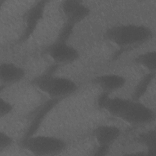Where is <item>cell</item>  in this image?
Here are the masks:
<instances>
[{"label": "cell", "instance_id": "6da1fadb", "mask_svg": "<svg viewBox=\"0 0 156 156\" xmlns=\"http://www.w3.org/2000/svg\"><path fill=\"white\" fill-rule=\"evenodd\" d=\"M153 37L152 30L143 24H122L108 28L105 33L106 40L121 48L142 44Z\"/></svg>", "mask_w": 156, "mask_h": 156}, {"label": "cell", "instance_id": "7a4b0ae2", "mask_svg": "<svg viewBox=\"0 0 156 156\" xmlns=\"http://www.w3.org/2000/svg\"><path fill=\"white\" fill-rule=\"evenodd\" d=\"M57 66L54 65L49 67L44 73L34 78L31 83L51 98L62 99L75 93L78 86L69 78L54 75Z\"/></svg>", "mask_w": 156, "mask_h": 156}, {"label": "cell", "instance_id": "3957f363", "mask_svg": "<svg viewBox=\"0 0 156 156\" xmlns=\"http://www.w3.org/2000/svg\"><path fill=\"white\" fill-rule=\"evenodd\" d=\"M21 146L33 155L44 156L60 154L66 149V143L57 136L33 135L23 138Z\"/></svg>", "mask_w": 156, "mask_h": 156}, {"label": "cell", "instance_id": "277c9868", "mask_svg": "<svg viewBox=\"0 0 156 156\" xmlns=\"http://www.w3.org/2000/svg\"><path fill=\"white\" fill-rule=\"evenodd\" d=\"M119 118L133 125L147 124L155 121V112L140 101H134L131 99Z\"/></svg>", "mask_w": 156, "mask_h": 156}, {"label": "cell", "instance_id": "5b68a950", "mask_svg": "<svg viewBox=\"0 0 156 156\" xmlns=\"http://www.w3.org/2000/svg\"><path fill=\"white\" fill-rule=\"evenodd\" d=\"M48 1H40L33 4L24 13V27L18 39L20 43L27 41L33 34L41 20L44 16Z\"/></svg>", "mask_w": 156, "mask_h": 156}, {"label": "cell", "instance_id": "8992f818", "mask_svg": "<svg viewBox=\"0 0 156 156\" xmlns=\"http://www.w3.org/2000/svg\"><path fill=\"white\" fill-rule=\"evenodd\" d=\"M46 53L55 64H68L79 57L78 50L68 43L54 41L45 49Z\"/></svg>", "mask_w": 156, "mask_h": 156}, {"label": "cell", "instance_id": "52a82bcc", "mask_svg": "<svg viewBox=\"0 0 156 156\" xmlns=\"http://www.w3.org/2000/svg\"><path fill=\"white\" fill-rule=\"evenodd\" d=\"M60 9L65 18V22L74 26L85 20L90 13V9L87 5L76 0L62 1Z\"/></svg>", "mask_w": 156, "mask_h": 156}, {"label": "cell", "instance_id": "ba28073f", "mask_svg": "<svg viewBox=\"0 0 156 156\" xmlns=\"http://www.w3.org/2000/svg\"><path fill=\"white\" fill-rule=\"evenodd\" d=\"M125 77L115 73H108L97 76L92 79V82L98 86L102 91L110 93L122 88L126 84Z\"/></svg>", "mask_w": 156, "mask_h": 156}, {"label": "cell", "instance_id": "9c48e42d", "mask_svg": "<svg viewBox=\"0 0 156 156\" xmlns=\"http://www.w3.org/2000/svg\"><path fill=\"white\" fill-rule=\"evenodd\" d=\"M93 133L98 145L110 147L119 138L121 130L114 125L102 124L97 126Z\"/></svg>", "mask_w": 156, "mask_h": 156}, {"label": "cell", "instance_id": "30bf717a", "mask_svg": "<svg viewBox=\"0 0 156 156\" xmlns=\"http://www.w3.org/2000/svg\"><path fill=\"white\" fill-rule=\"evenodd\" d=\"M23 68L11 62H3L0 65V79L4 85H10L20 82L25 77Z\"/></svg>", "mask_w": 156, "mask_h": 156}, {"label": "cell", "instance_id": "8fae6325", "mask_svg": "<svg viewBox=\"0 0 156 156\" xmlns=\"http://www.w3.org/2000/svg\"><path fill=\"white\" fill-rule=\"evenodd\" d=\"M61 99H52L50 101H48L46 102L41 107L39 108L35 116H34L33 121L31 122V124L30 126L29 127L28 130L26 132V134L24 138H27L30 136H32L34 135V132L37 130L38 127H39L40 123L41 122L43 121V119L44 118V116L49 112V111L54 107L57 102H58Z\"/></svg>", "mask_w": 156, "mask_h": 156}, {"label": "cell", "instance_id": "7c38bea8", "mask_svg": "<svg viewBox=\"0 0 156 156\" xmlns=\"http://www.w3.org/2000/svg\"><path fill=\"white\" fill-rule=\"evenodd\" d=\"M136 141L145 146L146 154L155 155L156 153V132L154 129L141 132L136 138Z\"/></svg>", "mask_w": 156, "mask_h": 156}, {"label": "cell", "instance_id": "4fadbf2b", "mask_svg": "<svg viewBox=\"0 0 156 156\" xmlns=\"http://www.w3.org/2000/svg\"><path fill=\"white\" fill-rule=\"evenodd\" d=\"M130 99L120 97H110L104 110L111 115L119 118L124 112Z\"/></svg>", "mask_w": 156, "mask_h": 156}, {"label": "cell", "instance_id": "5bb4252c", "mask_svg": "<svg viewBox=\"0 0 156 156\" xmlns=\"http://www.w3.org/2000/svg\"><path fill=\"white\" fill-rule=\"evenodd\" d=\"M133 62L145 69L148 72H155L156 70V52L149 51L138 54L133 58Z\"/></svg>", "mask_w": 156, "mask_h": 156}, {"label": "cell", "instance_id": "9a60e30c", "mask_svg": "<svg viewBox=\"0 0 156 156\" xmlns=\"http://www.w3.org/2000/svg\"><path fill=\"white\" fill-rule=\"evenodd\" d=\"M155 76V72H148L141 78L133 91L132 96V100L140 101L146 93L150 84L154 79Z\"/></svg>", "mask_w": 156, "mask_h": 156}, {"label": "cell", "instance_id": "2e32d148", "mask_svg": "<svg viewBox=\"0 0 156 156\" xmlns=\"http://www.w3.org/2000/svg\"><path fill=\"white\" fill-rule=\"evenodd\" d=\"M74 27L75 26L69 23L65 22V23L63 24L62 27L60 29L55 41L58 42L68 43L69 38L73 33Z\"/></svg>", "mask_w": 156, "mask_h": 156}, {"label": "cell", "instance_id": "e0dca14e", "mask_svg": "<svg viewBox=\"0 0 156 156\" xmlns=\"http://www.w3.org/2000/svg\"><path fill=\"white\" fill-rule=\"evenodd\" d=\"M13 142V140L12 136L5 132L1 131L0 132V152H2L11 146Z\"/></svg>", "mask_w": 156, "mask_h": 156}, {"label": "cell", "instance_id": "ac0fdd59", "mask_svg": "<svg viewBox=\"0 0 156 156\" xmlns=\"http://www.w3.org/2000/svg\"><path fill=\"white\" fill-rule=\"evenodd\" d=\"M13 107L12 104L1 98L0 105V117L2 118L7 116L13 111Z\"/></svg>", "mask_w": 156, "mask_h": 156}, {"label": "cell", "instance_id": "d6986e66", "mask_svg": "<svg viewBox=\"0 0 156 156\" xmlns=\"http://www.w3.org/2000/svg\"><path fill=\"white\" fill-rule=\"evenodd\" d=\"M110 93L102 91L101 93L98 96L97 100H96V104L97 107L99 108L104 110L105 105L110 98Z\"/></svg>", "mask_w": 156, "mask_h": 156}, {"label": "cell", "instance_id": "ffe728a7", "mask_svg": "<svg viewBox=\"0 0 156 156\" xmlns=\"http://www.w3.org/2000/svg\"><path fill=\"white\" fill-rule=\"evenodd\" d=\"M110 147L106 146H101L98 145L97 147L94 151V153L93 154V155H98V156H104L106 155L108 152H109Z\"/></svg>", "mask_w": 156, "mask_h": 156}]
</instances>
